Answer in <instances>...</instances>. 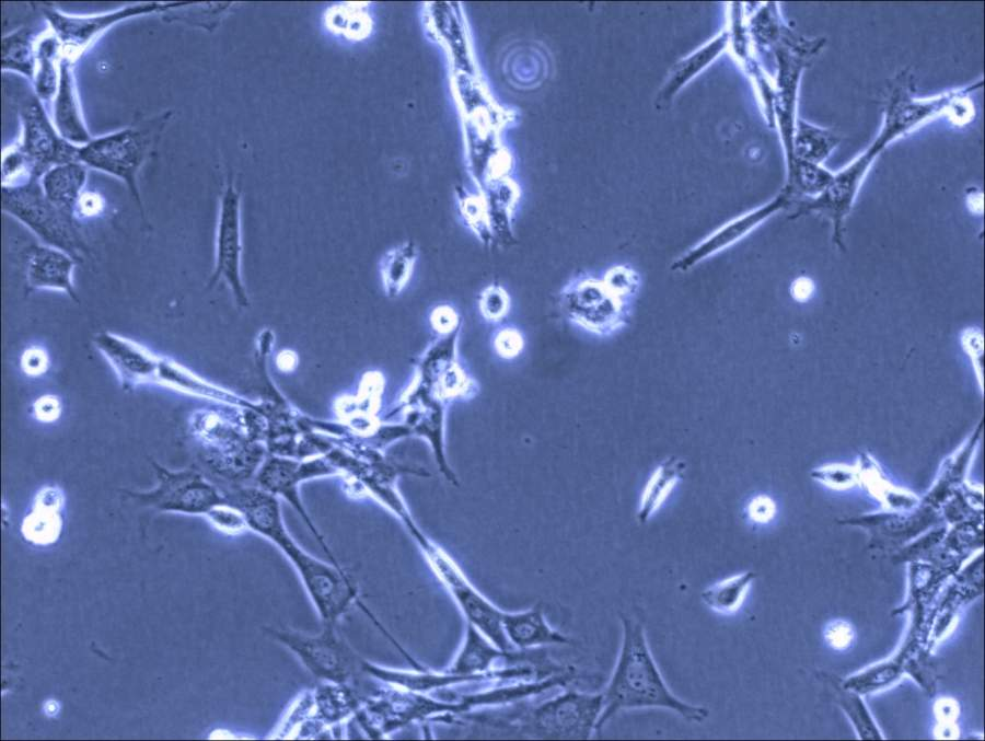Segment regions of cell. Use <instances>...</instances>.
Listing matches in <instances>:
<instances>
[{
  "label": "cell",
  "instance_id": "6da1fadb",
  "mask_svg": "<svg viewBox=\"0 0 985 741\" xmlns=\"http://www.w3.org/2000/svg\"><path fill=\"white\" fill-rule=\"evenodd\" d=\"M623 640L612 676L603 695L595 732L622 710L669 709L690 722H703L709 715L704 706L682 701L667 685L648 646L644 627L621 615Z\"/></svg>",
  "mask_w": 985,
  "mask_h": 741
},
{
  "label": "cell",
  "instance_id": "7a4b0ae2",
  "mask_svg": "<svg viewBox=\"0 0 985 741\" xmlns=\"http://www.w3.org/2000/svg\"><path fill=\"white\" fill-rule=\"evenodd\" d=\"M981 85L982 82L931 100H918L912 92V74L907 70L902 71L889 85L884 121L879 136L861 155L835 174L837 184L849 193H858L870 165L891 141Z\"/></svg>",
  "mask_w": 985,
  "mask_h": 741
},
{
  "label": "cell",
  "instance_id": "3957f363",
  "mask_svg": "<svg viewBox=\"0 0 985 741\" xmlns=\"http://www.w3.org/2000/svg\"><path fill=\"white\" fill-rule=\"evenodd\" d=\"M639 288L606 274L600 278L581 275L561 288L559 308L575 326L596 336H610L628 323Z\"/></svg>",
  "mask_w": 985,
  "mask_h": 741
},
{
  "label": "cell",
  "instance_id": "277c9868",
  "mask_svg": "<svg viewBox=\"0 0 985 741\" xmlns=\"http://www.w3.org/2000/svg\"><path fill=\"white\" fill-rule=\"evenodd\" d=\"M269 541L292 564L323 626H337L355 604L373 618L341 566L325 563L305 552L291 537L286 526L275 531Z\"/></svg>",
  "mask_w": 985,
  "mask_h": 741
},
{
  "label": "cell",
  "instance_id": "5b68a950",
  "mask_svg": "<svg viewBox=\"0 0 985 741\" xmlns=\"http://www.w3.org/2000/svg\"><path fill=\"white\" fill-rule=\"evenodd\" d=\"M169 116V112H166L152 119L92 138L91 141L79 147V162L121 180L142 216L143 208L137 176Z\"/></svg>",
  "mask_w": 985,
  "mask_h": 741
},
{
  "label": "cell",
  "instance_id": "8992f818",
  "mask_svg": "<svg viewBox=\"0 0 985 741\" xmlns=\"http://www.w3.org/2000/svg\"><path fill=\"white\" fill-rule=\"evenodd\" d=\"M266 633L321 682L356 686L359 678L366 675L364 660L339 634L337 626H323L316 634L276 627L266 628Z\"/></svg>",
  "mask_w": 985,
  "mask_h": 741
},
{
  "label": "cell",
  "instance_id": "52a82bcc",
  "mask_svg": "<svg viewBox=\"0 0 985 741\" xmlns=\"http://www.w3.org/2000/svg\"><path fill=\"white\" fill-rule=\"evenodd\" d=\"M2 210L34 232L46 245L81 260L86 251L77 220L55 206L44 194L39 178L2 186Z\"/></svg>",
  "mask_w": 985,
  "mask_h": 741
},
{
  "label": "cell",
  "instance_id": "ba28073f",
  "mask_svg": "<svg viewBox=\"0 0 985 741\" xmlns=\"http://www.w3.org/2000/svg\"><path fill=\"white\" fill-rule=\"evenodd\" d=\"M603 695L568 690L526 713L518 731L528 738L586 740L595 732Z\"/></svg>",
  "mask_w": 985,
  "mask_h": 741
},
{
  "label": "cell",
  "instance_id": "9c48e42d",
  "mask_svg": "<svg viewBox=\"0 0 985 741\" xmlns=\"http://www.w3.org/2000/svg\"><path fill=\"white\" fill-rule=\"evenodd\" d=\"M157 485L147 491L129 493L147 506L162 511L207 516L227 499L201 474L193 470H170L152 462Z\"/></svg>",
  "mask_w": 985,
  "mask_h": 741
},
{
  "label": "cell",
  "instance_id": "30bf717a",
  "mask_svg": "<svg viewBox=\"0 0 985 741\" xmlns=\"http://www.w3.org/2000/svg\"><path fill=\"white\" fill-rule=\"evenodd\" d=\"M823 44L824 39H803L785 26L777 40L772 44L778 63L777 93L774 95L773 111L776 112L779 123L787 164L792 158L795 104L799 77Z\"/></svg>",
  "mask_w": 985,
  "mask_h": 741
},
{
  "label": "cell",
  "instance_id": "8fae6325",
  "mask_svg": "<svg viewBox=\"0 0 985 741\" xmlns=\"http://www.w3.org/2000/svg\"><path fill=\"white\" fill-rule=\"evenodd\" d=\"M19 113L22 137L18 147L36 178H40L57 164L79 161V146L70 143L58 134L36 95L23 100Z\"/></svg>",
  "mask_w": 985,
  "mask_h": 741
},
{
  "label": "cell",
  "instance_id": "7c38bea8",
  "mask_svg": "<svg viewBox=\"0 0 985 741\" xmlns=\"http://www.w3.org/2000/svg\"><path fill=\"white\" fill-rule=\"evenodd\" d=\"M241 196L232 182L222 193L216 235V260L209 287L227 282L237 305L247 308L248 296L241 277Z\"/></svg>",
  "mask_w": 985,
  "mask_h": 741
},
{
  "label": "cell",
  "instance_id": "4fadbf2b",
  "mask_svg": "<svg viewBox=\"0 0 985 741\" xmlns=\"http://www.w3.org/2000/svg\"><path fill=\"white\" fill-rule=\"evenodd\" d=\"M176 2H143L91 15H69L54 8H45L47 23L70 56L82 53L100 34L124 20L155 12H166Z\"/></svg>",
  "mask_w": 985,
  "mask_h": 741
},
{
  "label": "cell",
  "instance_id": "5bb4252c",
  "mask_svg": "<svg viewBox=\"0 0 985 741\" xmlns=\"http://www.w3.org/2000/svg\"><path fill=\"white\" fill-rule=\"evenodd\" d=\"M433 568L453 592L468 623L496 647L509 652L512 646L502 627L503 612L485 599L447 555L439 558Z\"/></svg>",
  "mask_w": 985,
  "mask_h": 741
},
{
  "label": "cell",
  "instance_id": "9a60e30c",
  "mask_svg": "<svg viewBox=\"0 0 985 741\" xmlns=\"http://www.w3.org/2000/svg\"><path fill=\"white\" fill-rule=\"evenodd\" d=\"M93 344L111 364L124 390L153 383L159 355L112 332L97 333Z\"/></svg>",
  "mask_w": 985,
  "mask_h": 741
},
{
  "label": "cell",
  "instance_id": "2e32d148",
  "mask_svg": "<svg viewBox=\"0 0 985 741\" xmlns=\"http://www.w3.org/2000/svg\"><path fill=\"white\" fill-rule=\"evenodd\" d=\"M25 258L28 289L65 292L71 300L79 302L72 279L78 262L74 257L50 245L32 244L26 250Z\"/></svg>",
  "mask_w": 985,
  "mask_h": 741
},
{
  "label": "cell",
  "instance_id": "e0dca14e",
  "mask_svg": "<svg viewBox=\"0 0 985 741\" xmlns=\"http://www.w3.org/2000/svg\"><path fill=\"white\" fill-rule=\"evenodd\" d=\"M59 82L54 97L53 119L58 134L76 146H83L92 140L84 124L74 83L72 60L62 57L59 60Z\"/></svg>",
  "mask_w": 985,
  "mask_h": 741
},
{
  "label": "cell",
  "instance_id": "ac0fdd59",
  "mask_svg": "<svg viewBox=\"0 0 985 741\" xmlns=\"http://www.w3.org/2000/svg\"><path fill=\"white\" fill-rule=\"evenodd\" d=\"M792 198L789 190L784 187L781 193L773 200L722 227L719 231L687 253V255L675 265L683 267L691 266L711 253L728 246L749 233L778 210L789 206Z\"/></svg>",
  "mask_w": 985,
  "mask_h": 741
},
{
  "label": "cell",
  "instance_id": "d6986e66",
  "mask_svg": "<svg viewBox=\"0 0 985 741\" xmlns=\"http://www.w3.org/2000/svg\"><path fill=\"white\" fill-rule=\"evenodd\" d=\"M502 627L511 646L520 649L570 644L569 637L551 627L540 605L520 612H503Z\"/></svg>",
  "mask_w": 985,
  "mask_h": 741
},
{
  "label": "cell",
  "instance_id": "ffe728a7",
  "mask_svg": "<svg viewBox=\"0 0 985 741\" xmlns=\"http://www.w3.org/2000/svg\"><path fill=\"white\" fill-rule=\"evenodd\" d=\"M153 384L162 385L186 394L219 401L229 405L251 406V404L242 397L209 383L184 366L162 356H160L158 361Z\"/></svg>",
  "mask_w": 985,
  "mask_h": 741
},
{
  "label": "cell",
  "instance_id": "44dd1931",
  "mask_svg": "<svg viewBox=\"0 0 985 741\" xmlns=\"http://www.w3.org/2000/svg\"><path fill=\"white\" fill-rule=\"evenodd\" d=\"M88 178V166L79 161L57 164L39 178L45 196L59 209L74 217ZM77 220V219H76Z\"/></svg>",
  "mask_w": 985,
  "mask_h": 741
},
{
  "label": "cell",
  "instance_id": "7402d4cb",
  "mask_svg": "<svg viewBox=\"0 0 985 741\" xmlns=\"http://www.w3.org/2000/svg\"><path fill=\"white\" fill-rule=\"evenodd\" d=\"M62 502V493L58 487L46 486L39 490L23 523V533L28 541L48 544L57 539L61 529Z\"/></svg>",
  "mask_w": 985,
  "mask_h": 741
},
{
  "label": "cell",
  "instance_id": "603a6c76",
  "mask_svg": "<svg viewBox=\"0 0 985 741\" xmlns=\"http://www.w3.org/2000/svg\"><path fill=\"white\" fill-rule=\"evenodd\" d=\"M686 471L685 462L677 456L664 459L651 473L637 510L639 523H646L665 502L675 486L683 479Z\"/></svg>",
  "mask_w": 985,
  "mask_h": 741
},
{
  "label": "cell",
  "instance_id": "cb8c5ba5",
  "mask_svg": "<svg viewBox=\"0 0 985 741\" xmlns=\"http://www.w3.org/2000/svg\"><path fill=\"white\" fill-rule=\"evenodd\" d=\"M728 40L729 34L725 32L712 42L677 62L658 94V107L665 106L688 80L707 67L723 50Z\"/></svg>",
  "mask_w": 985,
  "mask_h": 741
},
{
  "label": "cell",
  "instance_id": "d4e9b609",
  "mask_svg": "<svg viewBox=\"0 0 985 741\" xmlns=\"http://www.w3.org/2000/svg\"><path fill=\"white\" fill-rule=\"evenodd\" d=\"M37 33L31 26H21L4 35L1 40V70L14 71L32 83L36 72Z\"/></svg>",
  "mask_w": 985,
  "mask_h": 741
},
{
  "label": "cell",
  "instance_id": "484cf974",
  "mask_svg": "<svg viewBox=\"0 0 985 741\" xmlns=\"http://www.w3.org/2000/svg\"><path fill=\"white\" fill-rule=\"evenodd\" d=\"M507 652L496 647L468 623L466 638L462 649L450 667L449 673L470 676L487 670L491 663Z\"/></svg>",
  "mask_w": 985,
  "mask_h": 741
},
{
  "label": "cell",
  "instance_id": "4316f807",
  "mask_svg": "<svg viewBox=\"0 0 985 741\" xmlns=\"http://www.w3.org/2000/svg\"><path fill=\"white\" fill-rule=\"evenodd\" d=\"M838 141L839 139L830 130L813 126L802 119H797L792 137V158L790 163L792 160H802L819 164L828 157Z\"/></svg>",
  "mask_w": 985,
  "mask_h": 741
},
{
  "label": "cell",
  "instance_id": "83f0119b",
  "mask_svg": "<svg viewBox=\"0 0 985 741\" xmlns=\"http://www.w3.org/2000/svg\"><path fill=\"white\" fill-rule=\"evenodd\" d=\"M754 579L753 571H744L717 581L702 592V601L716 613H734L742 605Z\"/></svg>",
  "mask_w": 985,
  "mask_h": 741
},
{
  "label": "cell",
  "instance_id": "f1b7e54d",
  "mask_svg": "<svg viewBox=\"0 0 985 741\" xmlns=\"http://www.w3.org/2000/svg\"><path fill=\"white\" fill-rule=\"evenodd\" d=\"M824 676L827 684L833 688L837 704L853 723L858 737L862 740L883 739L880 728L862 699V695L846 687L842 681L834 680V676L828 678L826 674Z\"/></svg>",
  "mask_w": 985,
  "mask_h": 741
},
{
  "label": "cell",
  "instance_id": "f546056e",
  "mask_svg": "<svg viewBox=\"0 0 985 741\" xmlns=\"http://www.w3.org/2000/svg\"><path fill=\"white\" fill-rule=\"evenodd\" d=\"M417 256L415 245L404 244L383 257L380 271L383 288L389 297H396L402 292L412 275Z\"/></svg>",
  "mask_w": 985,
  "mask_h": 741
},
{
  "label": "cell",
  "instance_id": "4dcf8cb0",
  "mask_svg": "<svg viewBox=\"0 0 985 741\" xmlns=\"http://www.w3.org/2000/svg\"><path fill=\"white\" fill-rule=\"evenodd\" d=\"M60 47L61 44L55 35L45 37L37 45V63L33 85L35 95L40 101L54 100L57 93L59 72L56 71L55 61Z\"/></svg>",
  "mask_w": 985,
  "mask_h": 741
},
{
  "label": "cell",
  "instance_id": "1f68e13d",
  "mask_svg": "<svg viewBox=\"0 0 985 741\" xmlns=\"http://www.w3.org/2000/svg\"><path fill=\"white\" fill-rule=\"evenodd\" d=\"M787 169L788 182L785 188L793 197L820 195L828 186L834 175L819 164L802 160H792Z\"/></svg>",
  "mask_w": 985,
  "mask_h": 741
},
{
  "label": "cell",
  "instance_id": "d6a6232c",
  "mask_svg": "<svg viewBox=\"0 0 985 741\" xmlns=\"http://www.w3.org/2000/svg\"><path fill=\"white\" fill-rule=\"evenodd\" d=\"M510 305L509 293L499 285H489L479 293V312L488 322L500 323L510 312Z\"/></svg>",
  "mask_w": 985,
  "mask_h": 741
},
{
  "label": "cell",
  "instance_id": "836d02e7",
  "mask_svg": "<svg viewBox=\"0 0 985 741\" xmlns=\"http://www.w3.org/2000/svg\"><path fill=\"white\" fill-rule=\"evenodd\" d=\"M812 478L834 489H847L860 484L858 466L826 465L811 472Z\"/></svg>",
  "mask_w": 985,
  "mask_h": 741
},
{
  "label": "cell",
  "instance_id": "e575fe53",
  "mask_svg": "<svg viewBox=\"0 0 985 741\" xmlns=\"http://www.w3.org/2000/svg\"><path fill=\"white\" fill-rule=\"evenodd\" d=\"M207 519L219 530L227 533H241L248 529L243 513L228 501L213 508Z\"/></svg>",
  "mask_w": 985,
  "mask_h": 741
},
{
  "label": "cell",
  "instance_id": "d590c367",
  "mask_svg": "<svg viewBox=\"0 0 985 741\" xmlns=\"http://www.w3.org/2000/svg\"><path fill=\"white\" fill-rule=\"evenodd\" d=\"M494 346L501 357L513 358L521 351L523 339L515 328L502 327L495 335Z\"/></svg>",
  "mask_w": 985,
  "mask_h": 741
},
{
  "label": "cell",
  "instance_id": "8d00e7d4",
  "mask_svg": "<svg viewBox=\"0 0 985 741\" xmlns=\"http://www.w3.org/2000/svg\"><path fill=\"white\" fill-rule=\"evenodd\" d=\"M430 322L438 333L450 335L457 331L460 315L454 306L441 304L432 310Z\"/></svg>",
  "mask_w": 985,
  "mask_h": 741
},
{
  "label": "cell",
  "instance_id": "74e56055",
  "mask_svg": "<svg viewBox=\"0 0 985 741\" xmlns=\"http://www.w3.org/2000/svg\"><path fill=\"white\" fill-rule=\"evenodd\" d=\"M21 367L23 371L31 377L43 374L48 367L46 352L37 347L25 350L21 358Z\"/></svg>",
  "mask_w": 985,
  "mask_h": 741
},
{
  "label": "cell",
  "instance_id": "f35d334b",
  "mask_svg": "<svg viewBox=\"0 0 985 741\" xmlns=\"http://www.w3.org/2000/svg\"><path fill=\"white\" fill-rule=\"evenodd\" d=\"M748 513L754 522H768L775 513L774 501L766 496L755 497L748 506Z\"/></svg>",
  "mask_w": 985,
  "mask_h": 741
},
{
  "label": "cell",
  "instance_id": "ab89813d",
  "mask_svg": "<svg viewBox=\"0 0 985 741\" xmlns=\"http://www.w3.org/2000/svg\"><path fill=\"white\" fill-rule=\"evenodd\" d=\"M60 412V403L51 395L43 396L34 404L36 418L45 422L56 420L59 417Z\"/></svg>",
  "mask_w": 985,
  "mask_h": 741
},
{
  "label": "cell",
  "instance_id": "60d3db41",
  "mask_svg": "<svg viewBox=\"0 0 985 741\" xmlns=\"http://www.w3.org/2000/svg\"><path fill=\"white\" fill-rule=\"evenodd\" d=\"M937 707H938L937 715H938V719L940 721V730L941 731L948 730V731L953 732L955 729L954 720L957 718V713H958L955 703L951 702L948 698H942V699L938 701ZM953 733L955 736V732H953Z\"/></svg>",
  "mask_w": 985,
  "mask_h": 741
},
{
  "label": "cell",
  "instance_id": "b9f144b4",
  "mask_svg": "<svg viewBox=\"0 0 985 741\" xmlns=\"http://www.w3.org/2000/svg\"><path fill=\"white\" fill-rule=\"evenodd\" d=\"M851 638V628L845 623H834L826 630V639L835 648H845L850 644Z\"/></svg>",
  "mask_w": 985,
  "mask_h": 741
}]
</instances>
